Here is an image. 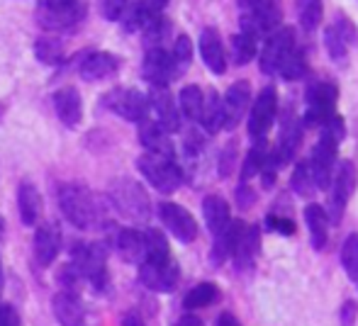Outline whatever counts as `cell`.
<instances>
[{
  "label": "cell",
  "instance_id": "cell-1",
  "mask_svg": "<svg viewBox=\"0 0 358 326\" xmlns=\"http://www.w3.org/2000/svg\"><path fill=\"white\" fill-rule=\"evenodd\" d=\"M346 139V122L339 114H331L324 124L320 127V139L312 147V154L307 158L315 178L317 190H327L331 183V175L336 168V154H339V144Z\"/></svg>",
  "mask_w": 358,
  "mask_h": 326
},
{
  "label": "cell",
  "instance_id": "cell-2",
  "mask_svg": "<svg viewBox=\"0 0 358 326\" xmlns=\"http://www.w3.org/2000/svg\"><path fill=\"white\" fill-rule=\"evenodd\" d=\"M62 212L76 229H90L98 219V205L88 188L78 183H66L59 190Z\"/></svg>",
  "mask_w": 358,
  "mask_h": 326
},
{
  "label": "cell",
  "instance_id": "cell-3",
  "mask_svg": "<svg viewBox=\"0 0 358 326\" xmlns=\"http://www.w3.org/2000/svg\"><path fill=\"white\" fill-rule=\"evenodd\" d=\"M356 185H358V170L356 163L344 158V161L336 163L334 175H331V183H329V205H327V217H329L331 224H339L341 217H344L346 207H349L351 198L356 193Z\"/></svg>",
  "mask_w": 358,
  "mask_h": 326
},
{
  "label": "cell",
  "instance_id": "cell-4",
  "mask_svg": "<svg viewBox=\"0 0 358 326\" xmlns=\"http://www.w3.org/2000/svg\"><path fill=\"white\" fill-rule=\"evenodd\" d=\"M339 88L329 81H317L305 90V114L300 117L302 127H322L331 114H336Z\"/></svg>",
  "mask_w": 358,
  "mask_h": 326
},
{
  "label": "cell",
  "instance_id": "cell-5",
  "mask_svg": "<svg viewBox=\"0 0 358 326\" xmlns=\"http://www.w3.org/2000/svg\"><path fill=\"white\" fill-rule=\"evenodd\" d=\"M241 8V32L254 37H268L280 27L278 0H239Z\"/></svg>",
  "mask_w": 358,
  "mask_h": 326
},
{
  "label": "cell",
  "instance_id": "cell-6",
  "mask_svg": "<svg viewBox=\"0 0 358 326\" xmlns=\"http://www.w3.org/2000/svg\"><path fill=\"white\" fill-rule=\"evenodd\" d=\"M137 168L139 173L149 180L151 188H156L159 193H173L180 188L183 183V170L178 168L176 158H164L156 156V154H144L137 158Z\"/></svg>",
  "mask_w": 358,
  "mask_h": 326
},
{
  "label": "cell",
  "instance_id": "cell-7",
  "mask_svg": "<svg viewBox=\"0 0 358 326\" xmlns=\"http://www.w3.org/2000/svg\"><path fill=\"white\" fill-rule=\"evenodd\" d=\"M110 200H113L115 209L120 214L129 219H137V222H144L149 217V198H146L144 188L137 183V180H129V178H120L113 183L110 188Z\"/></svg>",
  "mask_w": 358,
  "mask_h": 326
},
{
  "label": "cell",
  "instance_id": "cell-8",
  "mask_svg": "<svg viewBox=\"0 0 358 326\" xmlns=\"http://www.w3.org/2000/svg\"><path fill=\"white\" fill-rule=\"evenodd\" d=\"M275 117H278V90L273 85L261 88V93L251 100V112H249V137L254 139H266L273 127Z\"/></svg>",
  "mask_w": 358,
  "mask_h": 326
},
{
  "label": "cell",
  "instance_id": "cell-9",
  "mask_svg": "<svg viewBox=\"0 0 358 326\" xmlns=\"http://www.w3.org/2000/svg\"><path fill=\"white\" fill-rule=\"evenodd\" d=\"M297 47L295 32L292 27H278L275 32L268 34L264 49L259 52V68L264 76H278L283 61L292 54V49Z\"/></svg>",
  "mask_w": 358,
  "mask_h": 326
},
{
  "label": "cell",
  "instance_id": "cell-10",
  "mask_svg": "<svg viewBox=\"0 0 358 326\" xmlns=\"http://www.w3.org/2000/svg\"><path fill=\"white\" fill-rule=\"evenodd\" d=\"M73 268L80 278H88L95 290L108 288V253L103 244L78 246L73 253Z\"/></svg>",
  "mask_w": 358,
  "mask_h": 326
},
{
  "label": "cell",
  "instance_id": "cell-11",
  "mask_svg": "<svg viewBox=\"0 0 358 326\" xmlns=\"http://www.w3.org/2000/svg\"><path fill=\"white\" fill-rule=\"evenodd\" d=\"M251 83L249 81H236L227 88L222 95V129L234 132L246 117V110L251 108Z\"/></svg>",
  "mask_w": 358,
  "mask_h": 326
},
{
  "label": "cell",
  "instance_id": "cell-12",
  "mask_svg": "<svg viewBox=\"0 0 358 326\" xmlns=\"http://www.w3.org/2000/svg\"><path fill=\"white\" fill-rule=\"evenodd\" d=\"M105 108H110L115 114H120L127 122H142L149 114V98L134 88H117L105 95Z\"/></svg>",
  "mask_w": 358,
  "mask_h": 326
},
{
  "label": "cell",
  "instance_id": "cell-13",
  "mask_svg": "<svg viewBox=\"0 0 358 326\" xmlns=\"http://www.w3.org/2000/svg\"><path fill=\"white\" fill-rule=\"evenodd\" d=\"M142 76L151 88H169V83L178 76V66H176L173 57L166 49L154 47L146 49V57L142 61Z\"/></svg>",
  "mask_w": 358,
  "mask_h": 326
},
{
  "label": "cell",
  "instance_id": "cell-14",
  "mask_svg": "<svg viewBox=\"0 0 358 326\" xmlns=\"http://www.w3.org/2000/svg\"><path fill=\"white\" fill-rule=\"evenodd\" d=\"M159 217L164 227L178 239L180 244H193L198 239V222L195 217L178 202H161Z\"/></svg>",
  "mask_w": 358,
  "mask_h": 326
},
{
  "label": "cell",
  "instance_id": "cell-15",
  "mask_svg": "<svg viewBox=\"0 0 358 326\" xmlns=\"http://www.w3.org/2000/svg\"><path fill=\"white\" fill-rule=\"evenodd\" d=\"M139 280L144 288L154 290V292H173L180 280V268L173 260H166V263H146L144 260L139 265Z\"/></svg>",
  "mask_w": 358,
  "mask_h": 326
},
{
  "label": "cell",
  "instance_id": "cell-16",
  "mask_svg": "<svg viewBox=\"0 0 358 326\" xmlns=\"http://www.w3.org/2000/svg\"><path fill=\"white\" fill-rule=\"evenodd\" d=\"M302 122L292 110H287L285 119H283V127H280V137H278V144L271 149V156L275 158L278 165H285L295 158L297 149L302 144Z\"/></svg>",
  "mask_w": 358,
  "mask_h": 326
},
{
  "label": "cell",
  "instance_id": "cell-17",
  "mask_svg": "<svg viewBox=\"0 0 358 326\" xmlns=\"http://www.w3.org/2000/svg\"><path fill=\"white\" fill-rule=\"evenodd\" d=\"M149 108L156 114V124L164 127L169 134L180 129V110L178 103L173 100V95L169 93V88H151L149 95Z\"/></svg>",
  "mask_w": 358,
  "mask_h": 326
},
{
  "label": "cell",
  "instance_id": "cell-18",
  "mask_svg": "<svg viewBox=\"0 0 358 326\" xmlns=\"http://www.w3.org/2000/svg\"><path fill=\"white\" fill-rule=\"evenodd\" d=\"M83 3H73L66 8H37V20L44 29H52V32H64V29H71L83 20Z\"/></svg>",
  "mask_w": 358,
  "mask_h": 326
},
{
  "label": "cell",
  "instance_id": "cell-19",
  "mask_svg": "<svg viewBox=\"0 0 358 326\" xmlns=\"http://www.w3.org/2000/svg\"><path fill=\"white\" fill-rule=\"evenodd\" d=\"M261 253V229L259 227H246L241 232L239 242H236V249L231 253V260H234L236 270L239 273H249L256 265Z\"/></svg>",
  "mask_w": 358,
  "mask_h": 326
},
{
  "label": "cell",
  "instance_id": "cell-20",
  "mask_svg": "<svg viewBox=\"0 0 358 326\" xmlns=\"http://www.w3.org/2000/svg\"><path fill=\"white\" fill-rule=\"evenodd\" d=\"M200 57L215 76H222L227 71V52L215 27H205L203 34H200Z\"/></svg>",
  "mask_w": 358,
  "mask_h": 326
},
{
  "label": "cell",
  "instance_id": "cell-21",
  "mask_svg": "<svg viewBox=\"0 0 358 326\" xmlns=\"http://www.w3.org/2000/svg\"><path fill=\"white\" fill-rule=\"evenodd\" d=\"M139 142L146 149V154H156V156L164 158H176V149L173 142H171L169 132L164 127H159L156 122H149V119H142L139 122Z\"/></svg>",
  "mask_w": 358,
  "mask_h": 326
},
{
  "label": "cell",
  "instance_id": "cell-22",
  "mask_svg": "<svg viewBox=\"0 0 358 326\" xmlns=\"http://www.w3.org/2000/svg\"><path fill=\"white\" fill-rule=\"evenodd\" d=\"M120 68V59L115 54H108V52H95V54H88V57L80 61L78 71H80V78L85 81H105V78L115 76V71Z\"/></svg>",
  "mask_w": 358,
  "mask_h": 326
},
{
  "label": "cell",
  "instance_id": "cell-23",
  "mask_svg": "<svg viewBox=\"0 0 358 326\" xmlns=\"http://www.w3.org/2000/svg\"><path fill=\"white\" fill-rule=\"evenodd\" d=\"M305 224L307 232H310V244L315 251H324L329 244V217H327V209L322 205L312 202L305 207Z\"/></svg>",
  "mask_w": 358,
  "mask_h": 326
},
{
  "label": "cell",
  "instance_id": "cell-24",
  "mask_svg": "<svg viewBox=\"0 0 358 326\" xmlns=\"http://www.w3.org/2000/svg\"><path fill=\"white\" fill-rule=\"evenodd\" d=\"M62 249V232H59L57 224H44L34 234V258L39 265L54 263V258L59 255Z\"/></svg>",
  "mask_w": 358,
  "mask_h": 326
},
{
  "label": "cell",
  "instance_id": "cell-25",
  "mask_svg": "<svg viewBox=\"0 0 358 326\" xmlns=\"http://www.w3.org/2000/svg\"><path fill=\"white\" fill-rule=\"evenodd\" d=\"M54 317L62 326H83L85 324V312L83 304L78 302V297L71 290H62V292L54 297Z\"/></svg>",
  "mask_w": 358,
  "mask_h": 326
},
{
  "label": "cell",
  "instance_id": "cell-26",
  "mask_svg": "<svg viewBox=\"0 0 358 326\" xmlns=\"http://www.w3.org/2000/svg\"><path fill=\"white\" fill-rule=\"evenodd\" d=\"M54 110H57L59 119H62L66 127H76L83 117V103H80V95L76 88H62L54 95Z\"/></svg>",
  "mask_w": 358,
  "mask_h": 326
},
{
  "label": "cell",
  "instance_id": "cell-27",
  "mask_svg": "<svg viewBox=\"0 0 358 326\" xmlns=\"http://www.w3.org/2000/svg\"><path fill=\"white\" fill-rule=\"evenodd\" d=\"M246 229V224L241 219H231L220 234H215V246H213V265H222L227 263V258H231L236 249V242H239L241 232Z\"/></svg>",
  "mask_w": 358,
  "mask_h": 326
},
{
  "label": "cell",
  "instance_id": "cell-28",
  "mask_svg": "<svg viewBox=\"0 0 358 326\" xmlns=\"http://www.w3.org/2000/svg\"><path fill=\"white\" fill-rule=\"evenodd\" d=\"M115 249L117 253L122 255V260L127 263H144V255H146V249H144V234L137 232V229H120L115 234Z\"/></svg>",
  "mask_w": 358,
  "mask_h": 326
},
{
  "label": "cell",
  "instance_id": "cell-29",
  "mask_svg": "<svg viewBox=\"0 0 358 326\" xmlns=\"http://www.w3.org/2000/svg\"><path fill=\"white\" fill-rule=\"evenodd\" d=\"M203 217H205V224H208L210 234H220L227 224L231 222V209H229V202H227L222 195H208L203 200Z\"/></svg>",
  "mask_w": 358,
  "mask_h": 326
},
{
  "label": "cell",
  "instance_id": "cell-30",
  "mask_svg": "<svg viewBox=\"0 0 358 326\" xmlns=\"http://www.w3.org/2000/svg\"><path fill=\"white\" fill-rule=\"evenodd\" d=\"M17 209L20 219L27 227H34L39 222V214H42V195L34 188L32 183H22L17 190Z\"/></svg>",
  "mask_w": 358,
  "mask_h": 326
},
{
  "label": "cell",
  "instance_id": "cell-31",
  "mask_svg": "<svg viewBox=\"0 0 358 326\" xmlns=\"http://www.w3.org/2000/svg\"><path fill=\"white\" fill-rule=\"evenodd\" d=\"M268 154H271V149H268V144H266V139H256V142L251 144V149L246 151L244 165H241V183H249L251 178H256V175L266 168Z\"/></svg>",
  "mask_w": 358,
  "mask_h": 326
},
{
  "label": "cell",
  "instance_id": "cell-32",
  "mask_svg": "<svg viewBox=\"0 0 358 326\" xmlns=\"http://www.w3.org/2000/svg\"><path fill=\"white\" fill-rule=\"evenodd\" d=\"M222 292L215 283H200L195 285L193 290H188L183 297V307L188 312H195V309H205V307H213L215 302H220Z\"/></svg>",
  "mask_w": 358,
  "mask_h": 326
},
{
  "label": "cell",
  "instance_id": "cell-33",
  "mask_svg": "<svg viewBox=\"0 0 358 326\" xmlns=\"http://www.w3.org/2000/svg\"><path fill=\"white\" fill-rule=\"evenodd\" d=\"M229 49L236 66H246L259 57V37L249 32H236L229 42Z\"/></svg>",
  "mask_w": 358,
  "mask_h": 326
},
{
  "label": "cell",
  "instance_id": "cell-34",
  "mask_svg": "<svg viewBox=\"0 0 358 326\" xmlns=\"http://www.w3.org/2000/svg\"><path fill=\"white\" fill-rule=\"evenodd\" d=\"M205 105V93L200 85H185L178 95V110L185 119L190 122H200V114H203Z\"/></svg>",
  "mask_w": 358,
  "mask_h": 326
},
{
  "label": "cell",
  "instance_id": "cell-35",
  "mask_svg": "<svg viewBox=\"0 0 358 326\" xmlns=\"http://www.w3.org/2000/svg\"><path fill=\"white\" fill-rule=\"evenodd\" d=\"M144 249H146V255H144L146 263H166V260H171L169 242H166V237L159 232V229H146L144 232Z\"/></svg>",
  "mask_w": 358,
  "mask_h": 326
},
{
  "label": "cell",
  "instance_id": "cell-36",
  "mask_svg": "<svg viewBox=\"0 0 358 326\" xmlns=\"http://www.w3.org/2000/svg\"><path fill=\"white\" fill-rule=\"evenodd\" d=\"M200 124H203L205 134H217L222 129V98L215 90H208V95H205Z\"/></svg>",
  "mask_w": 358,
  "mask_h": 326
},
{
  "label": "cell",
  "instance_id": "cell-37",
  "mask_svg": "<svg viewBox=\"0 0 358 326\" xmlns=\"http://www.w3.org/2000/svg\"><path fill=\"white\" fill-rule=\"evenodd\" d=\"M297 20L305 32H315L322 24V0H297Z\"/></svg>",
  "mask_w": 358,
  "mask_h": 326
},
{
  "label": "cell",
  "instance_id": "cell-38",
  "mask_svg": "<svg viewBox=\"0 0 358 326\" xmlns=\"http://www.w3.org/2000/svg\"><path fill=\"white\" fill-rule=\"evenodd\" d=\"M339 260L344 273L349 275V280H356L358 283V232H351L349 237L344 239L339 251Z\"/></svg>",
  "mask_w": 358,
  "mask_h": 326
},
{
  "label": "cell",
  "instance_id": "cell-39",
  "mask_svg": "<svg viewBox=\"0 0 358 326\" xmlns=\"http://www.w3.org/2000/svg\"><path fill=\"white\" fill-rule=\"evenodd\" d=\"M290 188L295 190L300 198H312V195H315L317 185H315V178H312V170H310V163L307 161H300L295 168H292Z\"/></svg>",
  "mask_w": 358,
  "mask_h": 326
},
{
  "label": "cell",
  "instance_id": "cell-40",
  "mask_svg": "<svg viewBox=\"0 0 358 326\" xmlns=\"http://www.w3.org/2000/svg\"><path fill=\"white\" fill-rule=\"evenodd\" d=\"M278 76L283 78V81H300V78L307 76V57L302 49H292V54L283 61V66H280Z\"/></svg>",
  "mask_w": 358,
  "mask_h": 326
},
{
  "label": "cell",
  "instance_id": "cell-41",
  "mask_svg": "<svg viewBox=\"0 0 358 326\" xmlns=\"http://www.w3.org/2000/svg\"><path fill=\"white\" fill-rule=\"evenodd\" d=\"M142 32H144V42L149 44V49H154V47H161V42L169 37L171 24H169V20H166L164 15L159 13V15H154V17H151L149 22L144 24Z\"/></svg>",
  "mask_w": 358,
  "mask_h": 326
},
{
  "label": "cell",
  "instance_id": "cell-42",
  "mask_svg": "<svg viewBox=\"0 0 358 326\" xmlns=\"http://www.w3.org/2000/svg\"><path fill=\"white\" fill-rule=\"evenodd\" d=\"M34 54H37V59L42 64H52V66H57V64L64 61V47L59 39H37V44H34Z\"/></svg>",
  "mask_w": 358,
  "mask_h": 326
},
{
  "label": "cell",
  "instance_id": "cell-43",
  "mask_svg": "<svg viewBox=\"0 0 358 326\" xmlns=\"http://www.w3.org/2000/svg\"><path fill=\"white\" fill-rule=\"evenodd\" d=\"M324 49H327V54H329L331 61H336V64H344L346 57H349V47H346L344 39H341L331 27L324 29Z\"/></svg>",
  "mask_w": 358,
  "mask_h": 326
},
{
  "label": "cell",
  "instance_id": "cell-44",
  "mask_svg": "<svg viewBox=\"0 0 358 326\" xmlns=\"http://www.w3.org/2000/svg\"><path fill=\"white\" fill-rule=\"evenodd\" d=\"M331 29H334L336 34H339L341 39H344V44L346 47H356L358 44V29H356V24L351 22L349 17H346L344 13H336V17H334V22L329 24Z\"/></svg>",
  "mask_w": 358,
  "mask_h": 326
},
{
  "label": "cell",
  "instance_id": "cell-45",
  "mask_svg": "<svg viewBox=\"0 0 358 326\" xmlns=\"http://www.w3.org/2000/svg\"><path fill=\"white\" fill-rule=\"evenodd\" d=\"M171 57H173L176 66H178V73L183 71L185 66H190V61H193V42H190V37H185V34H180V37L176 39L173 52H171Z\"/></svg>",
  "mask_w": 358,
  "mask_h": 326
},
{
  "label": "cell",
  "instance_id": "cell-46",
  "mask_svg": "<svg viewBox=\"0 0 358 326\" xmlns=\"http://www.w3.org/2000/svg\"><path fill=\"white\" fill-rule=\"evenodd\" d=\"M266 227L273 234H280V237H292L295 234V222L290 217H280V214H268L266 217Z\"/></svg>",
  "mask_w": 358,
  "mask_h": 326
},
{
  "label": "cell",
  "instance_id": "cell-47",
  "mask_svg": "<svg viewBox=\"0 0 358 326\" xmlns=\"http://www.w3.org/2000/svg\"><path fill=\"white\" fill-rule=\"evenodd\" d=\"M129 0H100V13H103L105 20H110V22H117L120 17H122L124 8H127Z\"/></svg>",
  "mask_w": 358,
  "mask_h": 326
},
{
  "label": "cell",
  "instance_id": "cell-48",
  "mask_svg": "<svg viewBox=\"0 0 358 326\" xmlns=\"http://www.w3.org/2000/svg\"><path fill=\"white\" fill-rule=\"evenodd\" d=\"M234 163H236V142H229L224 149H222V156H220V178L231 175Z\"/></svg>",
  "mask_w": 358,
  "mask_h": 326
},
{
  "label": "cell",
  "instance_id": "cell-49",
  "mask_svg": "<svg viewBox=\"0 0 358 326\" xmlns=\"http://www.w3.org/2000/svg\"><path fill=\"white\" fill-rule=\"evenodd\" d=\"M356 319H358V304L354 299H346L339 309V324L341 326H356Z\"/></svg>",
  "mask_w": 358,
  "mask_h": 326
},
{
  "label": "cell",
  "instance_id": "cell-50",
  "mask_svg": "<svg viewBox=\"0 0 358 326\" xmlns=\"http://www.w3.org/2000/svg\"><path fill=\"white\" fill-rule=\"evenodd\" d=\"M254 202H256L254 188H251L249 183H241L239 188H236V205H239V209H249Z\"/></svg>",
  "mask_w": 358,
  "mask_h": 326
},
{
  "label": "cell",
  "instance_id": "cell-51",
  "mask_svg": "<svg viewBox=\"0 0 358 326\" xmlns=\"http://www.w3.org/2000/svg\"><path fill=\"white\" fill-rule=\"evenodd\" d=\"M0 326H20V317L10 304H0Z\"/></svg>",
  "mask_w": 358,
  "mask_h": 326
},
{
  "label": "cell",
  "instance_id": "cell-52",
  "mask_svg": "<svg viewBox=\"0 0 358 326\" xmlns=\"http://www.w3.org/2000/svg\"><path fill=\"white\" fill-rule=\"evenodd\" d=\"M139 5H142L144 10H149L151 15H159L161 10L166 8V5H169V0H137Z\"/></svg>",
  "mask_w": 358,
  "mask_h": 326
},
{
  "label": "cell",
  "instance_id": "cell-53",
  "mask_svg": "<svg viewBox=\"0 0 358 326\" xmlns=\"http://www.w3.org/2000/svg\"><path fill=\"white\" fill-rule=\"evenodd\" d=\"M217 326H241V322L231 312H222L220 317H217Z\"/></svg>",
  "mask_w": 358,
  "mask_h": 326
},
{
  "label": "cell",
  "instance_id": "cell-54",
  "mask_svg": "<svg viewBox=\"0 0 358 326\" xmlns=\"http://www.w3.org/2000/svg\"><path fill=\"white\" fill-rule=\"evenodd\" d=\"M73 3H78V0H39V8H66Z\"/></svg>",
  "mask_w": 358,
  "mask_h": 326
},
{
  "label": "cell",
  "instance_id": "cell-55",
  "mask_svg": "<svg viewBox=\"0 0 358 326\" xmlns=\"http://www.w3.org/2000/svg\"><path fill=\"white\" fill-rule=\"evenodd\" d=\"M122 326H144V319L139 317L137 312H129V314H124Z\"/></svg>",
  "mask_w": 358,
  "mask_h": 326
},
{
  "label": "cell",
  "instance_id": "cell-56",
  "mask_svg": "<svg viewBox=\"0 0 358 326\" xmlns=\"http://www.w3.org/2000/svg\"><path fill=\"white\" fill-rule=\"evenodd\" d=\"M180 326H203L198 317H193V314H185L183 319H180Z\"/></svg>",
  "mask_w": 358,
  "mask_h": 326
},
{
  "label": "cell",
  "instance_id": "cell-57",
  "mask_svg": "<svg viewBox=\"0 0 358 326\" xmlns=\"http://www.w3.org/2000/svg\"><path fill=\"white\" fill-rule=\"evenodd\" d=\"M3 234H5V222H3V217H0V242H3Z\"/></svg>",
  "mask_w": 358,
  "mask_h": 326
},
{
  "label": "cell",
  "instance_id": "cell-58",
  "mask_svg": "<svg viewBox=\"0 0 358 326\" xmlns=\"http://www.w3.org/2000/svg\"><path fill=\"white\" fill-rule=\"evenodd\" d=\"M0 288H3V265H0Z\"/></svg>",
  "mask_w": 358,
  "mask_h": 326
},
{
  "label": "cell",
  "instance_id": "cell-59",
  "mask_svg": "<svg viewBox=\"0 0 358 326\" xmlns=\"http://www.w3.org/2000/svg\"><path fill=\"white\" fill-rule=\"evenodd\" d=\"M178 326H180V324H178Z\"/></svg>",
  "mask_w": 358,
  "mask_h": 326
}]
</instances>
